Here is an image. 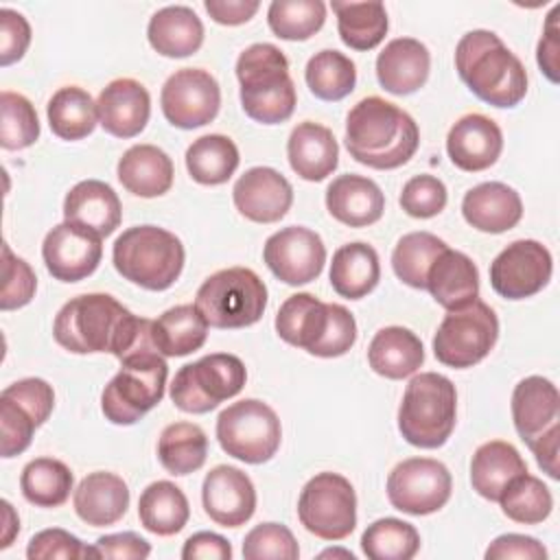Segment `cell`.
<instances>
[{"label": "cell", "mask_w": 560, "mask_h": 560, "mask_svg": "<svg viewBox=\"0 0 560 560\" xmlns=\"http://www.w3.org/2000/svg\"><path fill=\"white\" fill-rule=\"evenodd\" d=\"M151 324V319L133 315L107 293H85L59 308L52 337L68 352H109L122 361L136 350L155 348Z\"/></svg>", "instance_id": "obj_1"}, {"label": "cell", "mask_w": 560, "mask_h": 560, "mask_svg": "<svg viewBox=\"0 0 560 560\" xmlns=\"http://www.w3.org/2000/svg\"><path fill=\"white\" fill-rule=\"evenodd\" d=\"M418 144L416 120L381 96L361 98L346 116V149L370 168H398L413 158Z\"/></svg>", "instance_id": "obj_2"}, {"label": "cell", "mask_w": 560, "mask_h": 560, "mask_svg": "<svg viewBox=\"0 0 560 560\" xmlns=\"http://www.w3.org/2000/svg\"><path fill=\"white\" fill-rule=\"evenodd\" d=\"M455 70L488 105L516 107L527 94L525 66L492 31L475 28L457 42Z\"/></svg>", "instance_id": "obj_3"}, {"label": "cell", "mask_w": 560, "mask_h": 560, "mask_svg": "<svg viewBox=\"0 0 560 560\" xmlns=\"http://www.w3.org/2000/svg\"><path fill=\"white\" fill-rule=\"evenodd\" d=\"M276 332L282 341L308 354L332 359L354 346L357 322L341 304H326L311 293H295L282 302L276 315Z\"/></svg>", "instance_id": "obj_4"}, {"label": "cell", "mask_w": 560, "mask_h": 560, "mask_svg": "<svg viewBox=\"0 0 560 560\" xmlns=\"http://www.w3.org/2000/svg\"><path fill=\"white\" fill-rule=\"evenodd\" d=\"M243 112L262 125H278L291 118L298 94L289 74L284 52L267 42L247 46L236 59Z\"/></svg>", "instance_id": "obj_5"}, {"label": "cell", "mask_w": 560, "mask_h": 560, "mask_svg": "<svg viewBox=\"0 0 560 560\" xmlns=\"http://www.w3.org/2000/svg\"><path fill=\"white\" fill-rule=\"evenodd\" d=\"M184 258L182 241L158 225H133L112 247L116 271L147 291L171 289L184 269Z\"/></svg>", "instance_id": "obj_6"}, {"label": "cell", "mask_w": 560, "mask_h": 560, "mask_svg": "<svg viewBox=\"0 0 560 560\" xmlns=\"http://www.w3.org/2000/svg\"><path fill=\"white\" fill-rule=\"evenodd\" d=\"M457 420V392L451 378L438 372L416 374L398 407V431L418 448L446 444Z\"/></svg>", "instance_id": "obj_7"}, {"label": "cell", "mask_w": 560, "mask_h": 560, "mask_svg": "<svg viewBox=\"0 0 560 560\" xmlns=\"http://www.w3.org/2000/svg\"><path fill=\"white\" fill-rule=\"evenodd\" d=\"M168 365L158 348H142L120 361L101 394V409L114 424H136L164 398Z\"/></svg>", "instance_id": "obj_8"}, {"label": "cell", "mask_w": 560, "mask_h": 560, "mask_svg": "<svg viewBox=\"0 0 560 560\" xmlns=\"http://www.w3.org/2000/svg\"><path fill=\"white\" fill-rule=\"evenodd\" d=\"M195 306L212 328H245L262 317L267 287L256 271L228 267L203 280Z\"/></svg>", "instance_id": "obj_9"}, {"label": "cell", "mask_w": 560, "mask_h": 560, "mask_svg": "<svg viewBox=\"0 0 560 560\" xmlns=\"http://www.w3.org/2000/svg\"><path fill=\"white\" fill-rule=\"evenodd\" d=\"M247 381V370L236 354L214 352L182 365L171 383V400L186 413H208L219 402L234 398Z\"/></svg>", "instance_id": "obj_10"}, {"label": "cell", "mask_w": 560, "mask_h": 560, "mask_svg": "<svg viewBox=\"0 0 560 560\" xmlns=\"http://www.w3.org/2000/svg\"><path fill=\"white\" fill-rule=\"evenodd\" d=\"M217 440L234 459L245 464H265L280 448V418L258 398L232 402L217 418Z\"/></svg>", "instance_id": "obj_11"}, {"label": "cell", "mask_w": 560, "mask_h": 560, "mask_svg": "<svg viewBox=\"0 0 560 560\" xmlns=\"http://www.w3.org/2000/svg\"><path fill=\"white\" fill-rule=\"evenodd\" d=\"M499 339L494 311L475 300L464 308L448 311L433 335V354L440 363L464 370L483 361Z\"/></svg>", "instance_id": "obj_12"}, {"label": "cell", "mask_w": 560, "mask_h": 560, "mask_svg": "<svg viewBox=\"0 0 560 560\" xmlns=\"http://www.w3.org/2000/svg\"><path fill=\"white\" fill-rule=\"evenodd\" d=\"M298 518L322 540H343L357 525V494L339 472H317L298 499Z\"/></svg>", "instance_id": "obj_13"}, {"label": "cell", "mask_w": 560, "mask_h": 560, "mask_svg": "<svg viewBox=\"0 0 560 560\" xmlns=\"http://www.w3.org/2000/svg\"><path fill=\"white\" fill-rule=\"evenodd\" d=\"M453 479L448 468L431 457H409L396 464L387 477L389 503L411 516H427L446 505Z\"/></svg>", "instance_id": "obj_14"}, {"label": "cell", "mask_w": 560, "mask_h": 560, "mask_svg": "<svg viewBox=\"0 0 560 560\" xmlns=\"http://www.w3.org/2000/svg\"><path fill=\"white\" fill-rule=\"evenodd\" d=\"M164 118L179 129H197L212 122L221 107L217 79L201 68L175 70L160 94Z\"/></svg>", "instance_id": "obj_15"}, {"label": "cell", "mask_w": 560, "mask_h": 560, "mask_svg": "<svg viewBox=\"0 0 560 560\" xmlns=\"http://www.w3.org/2000/svg\"><path fill=\"white\" fill-rule=\"evenodd\" d=\"M551 271L549 249L534 238H521L497 254L490 265V284L505 300H525L547 287Z\"/></svg>", "instance_id": "obj_16"}, {"label": "cell", "mask_w": 560, "mask_h": 560, "mask_svg": "<svg viewBox=\"0 0 560 560\" xmlns=\"http://www.w3.org/2000/svg\"><path fill=\"white\" fill-rule=\"evenodd\" d=\"M262 260L278 280L300 287L313 282L322 273L326 245L317 232L304 225H289L265 241Z\"/></svg>", "instance_id": "obj_17"}, {"label": "cell", "mask_w": 560, "mask_h": 560, "mask_svg": "<svg viewBox=\"0 0 560 560\" xmlns=\"http://www.w3.org/2000/svg\"><path fill=\"white\" fill-rule=\"evenodd\" d=\"M101 256V236L68 221L55 225L42 243L44 265L48 273L61 282H79L92 276Z\"/></svg>", "instance_id": "obj_18"}, {"label": "cell", "mask_w": 560, "mask_h": 560, "mask_svg": "<svg viewBox=\"0 0 560 560\" xmlns=\"http://www.w3.org/2000/svg\"><path fill=\"white\" fill-rule=\"evenodd\" d=\"M201 501L217 525L241 527L256 512V488L241 468L219 464L203 477Z\"/></svg>", "instance_id": "obj_19"}, {"label": "cell", "mask_w": 560, "mask_h": 560, "mask_svg": "<svg viewBox=\"0 0 560 560\" xmlns=\"http://www.w3.org/2000/svg\"><path fill=\"white\" fill-rule=\"evenodd\" d=\"M232 199L245 219L254 223H276L289 212L293 203V188L276 168L254 166L236 179Z\"/></svg>", "instance_id": "obj_20"}, {"label": "cell", "mask_w": 560, "mask_h": 560, "mask_svg": "<svg viewBox=\"0 0 560 560\" xmlns=\"http://www.w3.org/2000/svg\"><path fill=\"white\" fill-rule=\"evenodd\" d=\"M98 122L114 138H136L149 122L151 96L147 88L129 77L109 81L98 98Z\"/></svg>", "instance_id": "obj_21"}, {"label": "cell", "mask_w": 560, "mask_h": 560, "mask_svg": "<svg viewBox=\"0 0 560 560\" xmlns=\"http://www.w3.org/2000/svg\"><path fill=\"white\" fill-rule=\"evenodd\" d=\"M501 151L503 133L499 125L483 114L462 116L446 136V153L451 162L466 173L490 168Z\"/></svg>", "instance_id": "obj_22"}, {"label": "cell", "mask_w": 560, "mask_h": 560, "mask_svg": "<svg viewBox=\"0 0 560 560\" xmlns=\"http://www.w3.org/2000/svg\"><path fill=\"white\" fill-rule=\"evenodd\" d=\"M431 70L429 48L413 37H396L376 57V79L389 94L405 96L420 90Z\"/></svg>", "instance_id": "obj_23"}, {"label": "cell", "mask_w": 560, "mask_h": 560, "mask_svg": "<svg viewBox=\"0 0 560 560\" xmlns=\"http://www.w3.org/2000/svg\"><path fill=\"white\" fill-rule=\"evenodd\" d=\"M512 420L525 444L560 427V394L545 376H527L512 392Z\"/></svg>", "instance_id": "obj_24"}, {"label": "cell", "mask_w": 560, "mask_h": 560, "mask_svg": "<svg viewBox=\"0 0 560 560\" xmlns=\"http://www.w3.org/2000/svg\"><path fill=\"white\" fill-rule=\"evenodd\" d=\"M326 208L348 228H368L383 217L385 195L370 177L346 173L328 184Z\"/></svg>", "instance_id": "obj_25"}, {"label": "cell", "mask_w": 560, "mask_h": 560, "mask_svg": "<svg viewBox=\"0 0 560 560\" xmlns=\"http://www.w3.org/2000/svg\"><path fill=\"white\" fill-rule=\"evenodd\" d=\"M462 214L475 230L501 234L521 221L523 201L512 186L503 182H483L464 195Z\"/></svg>", "instance_id": "obj_26"}, {"label": "cell", "mask_w": 560, "mask_h": 560, "mask_svg": "<svg viewBox=\"0 0 560 560\" xmlns=\"http://www.w3.org/2000/svg\"><path fill=\"white\" fill-rule=\"evenodd\" d=\"M63 219L105 238L120 225L122 206L109 184L83 179L66 195Z\"/></svg>", "instance_id": "obj_27"}, {"label": "cell", "mask_w": 560, "mask_h": 560, "mask_svg": "<svg viewBox=\"0 0 560 560\" xmlns=\"http://www.w3.org/2000/svg\"><path fill=\"white\" fill-rule=\"evenodd\" d=\"M72 503L83 523L92 527L114 525L129 508V488L122 477L107 470H96L79 481Z\"/></svg>", "instance_id": "obj_28"}, {"label": "cell", "mask_w": 560, "mask_h": 560, "mask_svg": "<svg viewBox=\"0 0 560 560\" xmlns=\"http://www.w3.org/2000/svg\"><path fill=\"white\" fill-rule=\"evenodd\" d=\"M287 158L295 175L306 182H322L339 164V144L328 127L304 120L293 127L287 140Z\"/></svg>", "instance_id": "obj_29"}, {"label": "cell", "mask_w": 560, "mask_h": 560, "mask_svg": "<svg viewBox=\"0 0 560 560\" xmlns=\"http://www.w3.org/2000/svg\"><path fill=\"white\" fill-rule=\"evenodd\" d=\"M427 289L446 311L464 308L479 295V269L470 256L446 247L427 273Z\"/></svg>", "instance_id": "obj_30"}, {"label": "cell", "mask_w": 560, "mask_h": 560, "mask_svg": "<svg viewBox=\"0 0 560 560\" xmlns=\"http://www.w3.org/2000/svg\"><path fill=\"white\" fill-rule=\"evenodd\" d=\"M147 37L158 55L171 59L190 57L203 44V24L190 7L171 4L151 15Z\"/></svg>", "instance_id": "obj_31"}, {"label": "cell", "mask_w": 560, "mask_h": 560, "mask_svg": "<svg viewBox=\"0 0 560 560\" xmlns=\"http://www.w3.org/2000/svg\"><path fill=\"white\" fill-rule=\"evenodd\" d=\"M120 184L136 197H160L173 186V160L155 144L129 147L116 166Z\"/></svg>", "instance_id": "obj_32"}, {"label": "cell", "mask_w": 560, "mask_h": 560, "mask_svg": "<svg viewBox=\"0 0 560 560\" xmlns=\"http://www.w3.org/2000/svg\"><path fill=\"white\" fill-rule=\"evenodd\" d=\"M368 363L378 376L400 381L420 370L424 348L420 337L409 328L385 326L370 341Z\"/></svg>", "instance_id": "obj_33"}, {"label": "cell", "mask_w": 560, "mask_h": 560, "mask_svg": "<svg viewBox=\"0 0 560 560\" xmlns=\"http://www.w3.org/2000/svg\"><path fill=\"white\" fill-rule=\"evenodd\" d=\"M523 472H527L525 459L510 442L503 440L481 444L470 459L472 490L488 501H499L508 483Z\"/></svg>", "instance_id": "obj_34"}, {"label": "cell", "mask_w": 560, "mask_h": 560, "mask_svg": "<svg viewBox=\"0 0 560 560\" xmlns=\"http://www.w3.org/2000/svg\"><path fill=\"white\" fill-rule=\"evenodd\" d=\"M381 280L378 254L368 243H348L332 254L330 284L346 300H361Z\"/></svg>", "instance_id": "obj_35"}, {"label": "cell", "mask_w": 560, "mask_h": 560, "mask_svg": "<svg viewBox=\"0 0 560 560\" xmlns=\"http://www.w3.org/2000/svg\"><path fill=\"white\" fill-rule=\"evenodd\" d=\"M153 346L162 357H186L208 337V322L195 304H177L151 324Z\"/></svg>", "instance_id": "obj_36"}, {"label": "cell", "mask_w": 560, "mask_h": 560, "mask_svg": "<svg viewBox=\"0 0 560 560\" xmlns=\"http://www.w3.org/2000/svg\"><path fill=\"white\" fill-rule=\"evenodd\" d=\"M138 518L147 532L155 536H173L186 527L190 505L179 486L160 479L142 490L138 499Z\"/></svg>", "instance_id": "obj_37"}, {"label": "cell", "mask_w": 560, "mask_h": 560, "mask_svg": "<svg viewBox=\"0 0 560 560\" xmlns=\"http://www.w3.org/2000/svg\"><path fill=\"white\" fill-rule=\"evenodd\" d=\"M46 116L57 138L74 142L88 138L94 131L98 122V107L90 92L79 85H66L50 96Z\"/></svg>", "instance_id": "obj_38"}, {"label": "cell", "mask_w": 560, "mask_h": 560, "mask_svg": "<svg viewBox=\"0 0 560 560\" xmlns=\"http://www.w3.org/2000/svg\"><path fill=\"white\" fill-rule=\"evenodd\" d=\"M238 149L232 138L223 133H208L197 138L186 149V168L197 184H225L238 168Z\"/></svg>", "instance_id": "obj_39"}, {"label": "cell", "mask_w": 560, "mask_h": 560, "mask_svg": "<svg viewBox=\"0 0 560 560\" xmlns=\"http://www.w3.org/2000/svg\"><path fill=\"white\" fill-rule=\"evenodd\" d=\"M330 7L339 37L352 50H372L385 39L389 20L383 2H332Z\"/></svg>", "instance_id": "obj_40"}, {"label": "cell", "mask_w": 560, "mask_h": 560, "mask_svg": "<svg viewBox=\"0 0 560 560\" xmlns=\"http://www.w3.org/2000/svg\"><path fill=\"white\" fill-rule=\"evenodd\" d=\"M208 438L195 422H173L158 440V459L171 475H190L206 464Z\"/></svg>", "instance_id": "obj_41"}, {"label": "cell", "mask_w": 560, "mask_h": 560, "mask_svg": "<svg viewBox=\"0 0 560 560\" xmlns=\"http://www.w3.org/2000/svg\"><path fill=\"white\" fill-rule=\"evenodd\" d=\"M72 470L52 457L31 459L20 475V488L28 503L37 508H59L72 492Z\"/></svg>", "instance_id": "obj_42"}, {"label": "cell", "mask_w": 560, "mask_h": 560, "mask_svg": "<svg viewBox=\"0 0 560 560\" xmlns=\"http://www.w3.org/2000/svg\"><path fill=\"white\" fill-rule=\"evenodd\" d=\"M304 79L308 90L322 101H341L357 85V68L350 57L339 50H319L315 52L306 68Z\"/></svg>", "instance_id": "obj_43"}, {"label": "cell", "mask_w": 560, "mask_h": 560, "mask_svg": "<svg viewBox=\"0 0 560 560\" xmlns=\"http://www.w3.org/2000/svg\"><path fill=\"white\" fill-rule=\"evenodd\" d=\"M446 247L448 245L431 232H409L398 238L392 252L394 273L413 289H427V273Z\"/></svg>", "instance_id": "obj_44"}, {"label": "cell", "mask_w": 560, "mask_h": 560, "mask_svg": "<svg viewBox=\"0 0 560 560\" xmlns=\"http://www.w3.org/2000/svg\"><path fill=\"white\" fill-rule=\"evenodd\" d=\"M361 549L370 560H411L420 549V534L411 523L385 516L368 525Z\"/></svg>", "instance_id": "obj_45"}, {"label": "cell", "mask_w": 560, "mask_h": 560, "mask_svg": "<svg viewBox=\"0 0 560 560\" xmlns=\"http://www.w3.org/2000/svg\"><path fill=\"white\" fill-rule=\"evenodd\" d=\"M497 503H501V510L510 521L521 525H538L553 510L551 490L529 472L514 477Z\"/></svg>", "instance_id": "obj_46"}, {"label": "cell", "mask_w": 560, "mask_h": 560, "mask_svg": "<svg viewBox=\"0 0 560 560\" xmlns=\"http://www.w3.org/2000/svg\"><path fill=\"white\" fill-rule=\"evenodd\" d=\"M267 22L276 37L304 42L324 26L326 4L322 0H273L267 9Z\"/></svg>", "instance_id": "obj_47"}, {"label": "cell", "mask_w": 560, "mask_h": 560, "mask_svg": "<svg viewBox=\"0 0 560 560\" xmlns=\"http://www.w3.org/2000/svg\"><path fill=\"white\" fill-rule=\"evenodd\" d=\"M0 112H2V125H0V144L7 151H20L39 138V118L33 107V103L18 94L4 90L0 94Z\"/></svg>", "instance_id": "obj_48"}, {"label": "cell", "mask_w": 560, "mask_h": 560, "mask_svg": "<svg viewBox=\"0 0 560 560\" xmlns=\"http://www.w3.org/2000/svg\"><path fill=\"white\" fill-rule=\"evenodd\" d=\"M300 547L287 525L260 523L245 534L243 558L247 560H298Z\"/></svg>", "instance_id": "obj_49"}, {"label": "cell", "mask_w": 560, "mask_h": 560, "mask_svg": "<svg viewBox=\"0 0 560 560\" xmlns=\"http://www.w3.org/2000/svg\"><path fill=\"white\" fill-rule=\"evenodd\" d=\"M37 289V278L31 265L15 256L9 245H2V291H0V308L13 311L26 306Z\"/></svg>", "instance_id": "obj_50"}, {"label": "cell", "mask_w": 560, "mask_h": 560, "mask_svg": "<svg viewBox=\"0 0 560 560\" xmlns=\"http://www.w3.org/2000/svg\"><path fill=\"white\" fill-rule=\"evenodd\" d=\"M448 192L442 179L422 173L411 177L400 192V208L413 219H431L446 208Z\"/></svg>", "instance_id": "obj_51"}, {"label": "cell", "mask_w": 560, "mask_h": 560, "mask_svg": "<svg viewBox=\"0 0 560 560\" xmlns=\"http://www.w3.org/2000/svg\"><path fill=\"white\" fill-rule=\"evenodd\" d=\"M39 424L18 402L0 396V431H2V457H15L24 453Z\"/></svg>", "instance_id": "obj_52"}, {"label": "cell", "mask_w": 560, "mask_h": 560, "mask_svg": "<svg viewBox=\"0 0 560 560\" xmlns=\"http://www.w3.org/2000/svg\"><path fill=\"white\" fill-rule=\"evenodd\" d=\"M96 553V547H88L83 545L74 534L59 529V527H50V529H42L37 532L26 547V558L28 560H50V558H88Z\"/></svg>", "instance_id": "obj_53"}, {"label": "cell", "mask_w": 560, "mask_h": 560, "mask_svg": "<svg viewBox=\"0 0 560 560\" xmlns=\"http://www.w3.org/2000/svg\"><path fill=\"white\" fill-rule=\"evenodd\" d=\"M4 398L18 402L24 411H28L33 416V420L42 427L48 416L52 413L55 407V392L52 387L37 376H28V378H20L15 383H11L9 387L2 389Z\"/></svg>", "instance_id": "obj_54"}, {"label": "cell", "mask_w": 560, "mask_h": 560, "mask_svg": "<svg viewBox=\"0 0 560 560\" xmlns=\"http://www.w3.org/2000/svg\"><path fill=\"white\" fill-rule=\"evenodd\" d=\"M31 44V24L13 9H0V66L20 61Z\"/></svg>", "instance_id": "obj_55"}, {"label": "cell", "mask_w": 560, "mask_h": 560, "mask_svg": "<svg viewBox=\"0 0 560 560\" xmlns=\"http://www.w3.org/2000/svg\"><path fill=\"white\" fill-rule=\"evenodd\" d=\"M488 560H545L547 558V549L542 547V542H538L534 536H525V534H503L497 536L486 553Z\"/></svg>", "instance_id": "obj_56"}, {"label": "cell", "mask_w": 560, "mask_h": 560, "mask_svg": "<svg viewBox=\"0 0 560 560\" xmlns=\"http://www.w3.org/2000/svg\"><path fill=\"white\" fill-rule=\"evenodd\" d=\"M98 558H122V560H144L151 553V545L136 532H118L101 536L96 542Z\"/></svg>", "instance_id": "obj_57"}, {"label": "cell", "mask_w": 560, "mask_h": 560, "mask_svg": "<svg viewBox=\"0 0 560 560\" xmlns=\"http://www.w3.org/2000/svg\"><path fill=\"white\" fill-rule=\"evenodd\" d=\"M184 560H230L232 545L214 532H197L182 547Z\"/></svg>", "instance_id": "obj_58"}, {"label": "cell", "mask_w": 560, "mask_h": 560, "mask_svg": "<svg viewBox=\"0 0 560 560\" xmlns=\"http://www.w3.org/2000/svg\"><path fill=\"white\" fill-rule=\"evenodd\" d=\"M203 7L217 24L238 26L254 18V13L260 9V2H256V0H206Z\"/></svg>", "instance_id": "obj_59"}, {"label": "cell", "mask_w": 560, "mask_h": 560, "mask_svg": "<svg viewBox=\"0 0 560 560\" xmlns=\"http://www.w3.org/2000/svg\"><path fill=\"white\" fill-rule=\"evenodd\" d=\"M558 11H560V7L556 4L553 11L547 15V24H545L542 37H540V42H538V52H536L538 66H540V70L547 74V79H549L551 83H558V52H560L558 24H556Z\"/></svg>", "instance_id": "obj_60"}, {"label": "cell", "mask_w": 560, "mask_h": 560, "mask_svg": "<svg viewBox=\"0 0 560 560\" xmlns=\"http://www.w3.org/2000/svg\"><path fill=\"white\" fill-rule=\"evenodd\" d=\"M558 440H560V427L549 429L545 435H540L538 440H534L532 444H527L532 448V453L536 455L538 466L551 477L558 479Z\"/></svg>", "instance_id": "obj_61"}, {"label": "cell", "mask_w": 560, "mask_h": 560, "mask_svg": "<svg viewBox=\"0 0 560 560\" xmlns=\"http://www.w3.org/2000/svg\"><path fill=\"white\" fill-rule=\"evenodd\" d=\"M2 508H4V534H2L0 549H7L13 540V536L20 532V518H18V514H15V510L9 501H2Z\"/></svg>", "instance_id": "obj_62"}, {"label": "cell", "mask_w": 560, "mask_h": 560, "mask_svg": "<svg viewBox=\"0 0 560 560\" xmlns=\"http://www.w3.org/2000/svg\"><path fill=\"white\" fill-rule=\"evenodd\" d=\"M335 558V556H343L348 560H354V553L352 551H341V549H328V551H322V558Z\"/></svg>", "instance_id": "obj_63"}]
</instances>
